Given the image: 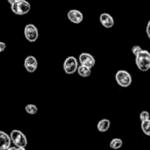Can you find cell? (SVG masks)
<instances>
[{"label": "cell", "instance_id": "19", "mask_svg": "<svg viewBox=\"0 0 150 150\" xmlns=\"http://www.w3.org/2000/svg\"><path fill=\"white\" fill-rule=\"evenodd\" d=\"M5 47H6L5 43H4V42H3V41H0V53L4 52V50L5 49Z\"/></svg>", "mask_w": 150, "mask_h": 150}, {"label": "cell", "instance_id": "8", "mask_svg": "<svg viewBox=\"0 0 150 150\" xmlns=\"http://www.w3.org/2000/svg\"><path fill=\"white\" fill-rule=\"evenodd\" d=\"M24 66H25V69H26V71H28L29 73H33L37 69V68H38L37 59L34 56H33V55L27 56L25 59Z\"/></svg>", "mask_w": 150, "mask_h": 150}, {"label": "cell", "instance_id": "10", "mask_svg": "<svg viewBox=\"0 0 150 150\" xmlns=\"http://www.w3.org/2000/svg\"><path fill=\"white\" fill-rule=\"evenodd\" d=\"M99 21L105 28H112L114 25V19L109 13H102L99 17Z\"/></svg>", "mask_w": 150, "mask_h": 150}, {"label": "cell", "instance_id": "7", "mask_svg": "<svg viewBox=\"0 0 150 150\" xmlns=\"http://www.w3.org/2000/svg\"><path fill=\"white\" fill-rule=\"evenodd\" d=\"M79 62L82 65H84V66H87V67L92 69L96 64V60L91 54L82 53L79 55Z\"/></svg>", "mask_w": 150, "mask_h": 150}, {"label": "cell", "instance_id": "5", "mask_svg": "<svg viewBox=\"0 0 150 150\" xmlns=\"http://www.w3.org/2000/svg\"><path fill=\"white\" fill-rule=\"evenodd\" d=\"M78 62L76 57L69 56L65 59L63 62V70L68 75H72L77 71Z\"/></svg>", "mask_w": 150, "mask_h": 150}, {"label": "cell", "instance_id": "15", "mask_svg": "<svg viewBox=\"0 0 150 150\" xmlns=\"http://www.w3.org/2000/svg\"><path fill=\"white\" fill-rule=\"evenodd\" d=\"M142 130L144 134L150 136V120L142 122Z\"/></svg>", "mask_w": 150, "mask_h": 150}, {"label": "cell", "instance_id": "18", "mask_svg": "<svg viewBox=\"0 0 150 150\" xmlns=\"http://www.w3.org/2000/svg\"><path fill=\"white\" fill-rule=\"evenodd\" d=\"M142 48L140 47V46H134L133 47H132V52H133V54H134V56L135 55H137L138 54H139V52L142 50Z\"/></svg>", "mask_w": 150, "mask_h": 150}, {"label": "cell", "instance_id": "16", "mask_svg": "<svg viewBox=\"0 0 150 150\" xmlns=\"http://www.w3.org/2000/svg\"><path fill=\"white\" fill-rule=\"evenodd\" d=\"M25 112L28 113V114H31V115H34L37 111H38V108L35 105H33V104H29L27 105H25Z\"/></svg>", "mask_w": 150, "mask_h": 150}, {"label": "cell", "instance_id": "12", "mask_svg": "<svg viewBox=\"0 0 150 150\" xmlns=\"http://www.w3.org/2000/svg\"><path fill=\"white\" fill-rule=\"evenodd\" d=\"M110 127H111V121L107 119H104V120H101L98 123V130L100 132V133H105V132H107L109 129H110Z\"/></svg>", "mask_w": 150, "mask_h": 150}, {"label": "cell", "instance_id": "14", "mask_svg": "<svg viewBox=\"0 0 150 150\" xmlns=\"http://www.w3.org/2000/svg\"><path fill=\"white\" fill-rule=\"evenodd\" d=\"M122 145H123V142L121 139H119V138H115L112 140L110 142V148L112 149H119L122 147Z\"/></svg>", "mask_w": 150, "mask_h": 150}, {"label": "cell", "instance_id": "20", "mask_svg": "<svg viewBox=\"0 0 150 150\" xmlns=\"http://www.w3.org/2000/svg\"><path fill=\"white\" fill-rule=\"evenodd\" d=\"M146 32H147V35L149 37V39L150 40V20L148 22V25H147V28H146Z\"/></svg>", "mask_w": 150, "mask_h": 150}, {"label": "cell", "instance_id": "21", "mask_svg": "<svg viewBox=\"0 0 150 150\" xmlns=\"http://www.w3.org/2000/svg\"><path fill=\"white\" fill-rule=\"evenodd\" d=\"M16 1H17V0H7V2H8L10 4H13V3H15Z\"/></svg>", "mask_w": 150, "mask_h": 150}, {"label": "cell", "instance_id": "6", "mask_svg": "<svg viewBox=\"0 0 150 150\" xmlns=\"http://www.w3.org/2000/svg\"><path fill=\"white\" fill-rule=\"evenodd\" d=\"M25 38L29 42H34L39 38V31L38 28L33 24H27L24 28Z\"/></svg>", "mask_w": 150, "mask_h": 150}, {"label": "cell", "instance_id": "9", "mask_svg": "<svg viewBox=\"0 0 150 150\" xmlns=\"http://www.w3.org/2000/svg\"><path fill=\"white\" fill-rule=\"evenodd\" d=\"M67 17L69 18V20L74 24H80L83 20V13L78 11V10H70L69 11Z\"/></svg>", "mask_w": 150, "mask_h": 150}, {"label": "cell", "instance_id": "4", "mask_svg": "<svg viewBox=\"0 0 150 150\" xmlns=\"http://www.w3.org/2000/svg\"><path fill=\"white\" fill-rule=\"evenodd\" d=\"M115 79L117 83L123 88H127L132 84V76L127 70H119L115 75Z\"/></svg>", "mask_w": 150, "mask_h": 150}, {"label": "cell", "instance_id": "13", "mask_svg": "<svg viewBox=\"0 0 150 150\" xmlns=\"http://www.w3.org/2000/svg\"><path fill=\"white\" fill-rule=\"evenodd\" d=\"M77 73L80 76L82 77H88L91 75V69L84 66V65H78L77 68Z\"/></svg>", "mask_w": 150, "mask_h": 150}, {"label": "cell", "instance_id": "11", "mask_svg": "<svg viewBox=\"0 0 150 150\" xmlns=\"http://www.w3.org/2000/svg\"><path fill=\"white\" fill-rule=\"evenodd\" d=\"M11 140L10 135L6 133L0 131V150H6L11 147Z\"/></svg>", "mask_w": 150, "mask_h": 150}, {"label": "cell", "instance_id": "3", "mask_svg": "<svg viewBox=\"0 0 150 150\" xmlns=\"http://www.w3.org/2000/svg\"><path fill=\"white\" fill-rule=\"evenodd\" d=\"M11 11L16 15H25L31 10L30 3L26 0H17L15 3L11 4Z\"/></svg>", "mask_w": 150, "mask_h": 150}, {"label": "cell", "instance_id": "2", "mask_svg": "<svg viewBox=\"0 0 150 150\" xmlns=\"http://www.w3.org/2000/svg\"><path fill=\"white\" fill-rule=\"evenodd\" d=\"M11 142L20 150H25L27 145L26 136L19 130H12L10 134Z\"/></svg>", "mask_w": 150, "mask_h": 150}, {"label": "cell", "instance_id": "1", "mask_svg": "<svg viewBox=\"0 0 150 150\" xmlns=\"http://www.w3.org/2000/svg\"><path fill=\"white\" fill-rule=\"evenodd\" d=\"M135 63L137 68L143 72L150 69V53L148 50L142 49L137 55H135Z\"/></svg>", "mask_w": 150, "mask_h": 150}, {"label": "cell", "instance_id": "17", "mask_svg": "<svg viewBox=\"0 0 150 150\" xmlns=\"http://www.w3.org/2000/svg\"><path fill=\"white\" fill-rule=\"evenodd\" d=\"M140 120L141 121H145V120H150V114L148 111H142L140 114Z\"/></svg>", "mask_w": 150, "mask_h": 150}]
</instances>
